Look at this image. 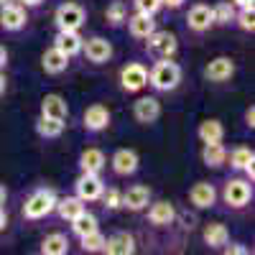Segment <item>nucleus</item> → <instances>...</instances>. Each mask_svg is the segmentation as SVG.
Masks as SVG:
<instances>
[{"instance_id":"12","label":"nucleus","mask_w":255,"mask_h":255,"mask_svg":"<svg viewBox=\"0 0 255 255\" xmlns=\"http://www.w3.org/2000/svg\"><path fill=\"white\" fill-rule=\"evenodd\" d=\"M186 199H189V207H194L197 212H207V209H215V204L220 199V191H217V186L212 181L202 179L197 184H191Z\"/></svg>"},{"instance_id":"38","label":"nucleus","mask_w":255,"mask_h":255,"mask_svg":"<svg viewBox=\"0 0 255 255\" xmlns=\"http://www.w3.org/2000/svg\"><path fill=\"white\" fill-rule=\"evenodd\" d=\"M222 253H225V255H250L253 250H250V245H245V243H235V240L230 238V243L222 248Z\"/></svg>"},{"instance_id":"16","label":"nucleus","mask_w":255,"mask_h":255,"mask_svg":"<svg viewBox=\"0 0 255 255\" xmlns=\"http://www.w3.org/2000/svg\"><path fill=\"white\" fill-rule=\"evenodd\" d=\"M225 166H230V171L243 174L245 179L255 181V153H253V148L235 145L232 151H227V163Z\"/></svg>"},{"instance_id":"8","label":"nucleus","mask_w":255,"mask_h":255,"mask_svg":"<svg viewBox=\"0 0 255 255\" xmlns=\"http://www.w3.org/2000/svg\"><path fill=\"white\" fill-rule=\"evenodd\" d=\"M184 26H186V33H189V36L204 38L212 28H215V15H212V5H207V3H194V5L186 10Z\"/></svg>"},{"instance_id":"18","label":"nucleus","mask_w":255,"mask_h":255,"mask_svg":"<svg viewBox=\"0 0 255 255\" xmlns=\"http://www.w3.org/2000/svg\"><path fill=\"white\" fill-rule=\"evenodd\" d=\"M161 113H163V108L156 95H143L133 102V120L138 125H153L161 118Z\"/></svg>"},{"instance_id":"23","label":"nucleus","mask_w":255,"mask_h":255,"mask_svg":"<svg viewBox=\"0 0 255 255\" xmlns=\"http://www.w3.org/2000/svg\"><path fill=\"white\" fill-rule=\"evenodd\" d=\"M202 243L209 248V250H220L230 243V230L225 222H207L202 227Z\"/></svg>"},{"instance_id":"35","label":"nucleus","mask_w":255,"mask_h":255,"mask_svg":"<svg viewBox=\"0 0 255 255\" xmlns=\"http://www.w3.org/2000/svg\"><path fill=\"white\" fill-rule=\"evenodd\" d=\"M105 238H108V235H102V230H95V232H90V235L79 238V250L90 253V255L105 253Z\"/></svg>"},{"instance_id":"45","label":"nucleus","mask_w":255,"mask_h":255,"mask_svg":"<svg viewBox=\"0 0 255 255\" xmlns=\"http://www.w3.org/2000/svg\"><path fill=\"white\" fill-rule=\"evenodd\" d=\"M235 8H255V0H230Z\"/></svg>"},{"instance_id":"27","label":"nucleus","mask_w":255,"mask_h":255,"mask_svg":"<svg viewBox=\"0 0 255 255\" xmlns=\"http://www.w3.org/2000/svg\"><path fill=\"white\" fill-rule=\"evenodd\" d=\"M87 209V204H84L77 194H67V197H59L56 199V207H54V215L61 220V222H72L74 217H79L82 212Z\"/></svg>"},{"instance_id":"30","label":"nucleus","mask_w":255,"mask_h":255,"mask_svg":"<svg viewBox=\"0 0 255 255\" xmlns=\"http://www.w3.org/2000/svg\"><path fill=\"white\" fill-rule=\"evenodd\" d=\"M197 138L199 143H220L225 140V125L217 118H207L197 125Z\"/></svg>"},{"instance_id":"7","label":"nucleus","mask_w":255,"mask_h":255,"mask_svg":"<svg viewBox=\"0 0 255 255\" xmlns=\"http://www.w3.org/2000/svg\"><path fill=\"white\" fill-rule=\"evenodd\" d=\"M118 84L125 95H138L148 87V67L143 61H128L118 72Z\"/></svg>"},{"instance_id":"47","label":"nucleus","mask_w":255,"mask_h":255,"mask_svg":"<svg viewBox=\"0 0 255 255\" xmlns=\"http://www.w3.org/2000/svg\"><path fill=\"white\" fill-rule=\"evenodd\" d=\"M13 3H18V0H0V8H5V5H13Z\"/></svg>"},{"instance_id":"29","label":"nucleus","mask_w":255,"mask_h":255,"mask_svg":"<svg viewBox=\"0 0 255 255\" xmlns=\"http://www.w3.org/2000/svg\"><path fill=\"white\" fill-rule=\"evenodd\" d=\"M202 163L207 168H225L227 163V145L220 143H202Z\"/></svg>"},{"instance_id":"6","label":"nucleus","mask_w":255,"mask_h":255,"mask_svg":"<svg viewBox=\"0 0 255 255\" xmlns=\"http://www.w3.org/2000/svg\"><path fill=\"white\" fill-rule=\"evenodd\" d=\"M143 51L151 59H171L179 51V38L171 31L156 28L148 38H143Z\"/></svg>"},{"instance_id":"21","label":"nucleus","mask_w":255,"mask_h":255,"mask_svg":"<svg viewBox=\"0 0 255 255\" xmlns=\"http://www.w3.org/2000/svg\"><path fill=\"white\" fill-rule=\"evenodd\" d=\"M69 64H72V59L67 54H61L56 46H49L41 54V69L49 77H61L64 72H69Z\"/></svg>"},{"instance_id":"31","label":"nucleus","mask_w":255,"mask_h":255,"mask_svg":"<svg viewBox=\"0 0 255 255\" xmlns=\"http://www.w3.org/2000/svg\"><path fill=\"white\" fill-rule=\"evenodd\" d=\"M69 227H72V235L79 240V238H84V235H90V232L100 230V220L92 215L90 209H84L79 217H74V220L69 222Z\"/></svg>"},{"instance_id":"22","label":"nucleus","mask_w":255,"mask_h":255,"mask_svg":"<svg viewBox=\"0 0 255 255\" xmlns=\"http://www.w3.org/2000/svg\"><path fill=\"white\" fill-rule=\"evenodd\" d=\"M38 115L56 118V120H69V102L64 100L61 95H56V92H49V95L41 97Z\"/></svg>"},{"instance_id":"20","label":"nucleus","mask_w":255,"mask_h":255,"mask_svg":"<svg viewBox=\"0 0 255 255\" xmlns=\"http://www.w3.org/2000/svg\"><path fill=\"white\" fill-rule=\"evenodd\" d=\"M125 28H128V36H130L133 41H143L158 28V23H156V15H145V13L133 10L125 20Z\"/></svg>"},{"instance_id":"32","label":"nucleus","mask_w":255,"mask_h":255,"mask_svg":"<svg viewBox=\"0 0 255 255\" xmlns=\"http://www.w3.org/2000/svg\"><path fill=\"white\" fill-rule=\"evenodd\" d=\"M128 15H130V8H128L125 0H113V3L105 8V20H108L110 28H123Z\"/></svg>"},{"instance_id":"37","label":"nucleus","mask_w":255,"mask_h":255,"mask_svg":"<svg viewBox=\"0 0 255 255\" xmlns=\"http://www.w3.org/2000/svg\"><path fill=\"white\" fill-rule=\"evenodd\" d=\"M135 13H145V15H158L163 10L161 0H130Z\"/></svg>"},{"instance_id":"43","label":"nucleus","mask_w":255,"mask_h":255,"mask_svg":"<svg viewBox=\"0 0 255 255\" xmlns=\"http://www.w3.org/2000/svg\"><path fill=\"white\" fill-rule=\"evenodd\" d=\"M20 5H23L26 10H36V8H41V5H46V0H18Z\"/></svg>"},{"instance_id":"15","label":"nucleus","mask_w":255,"mask_h":255,"mask_svg":"<svg viewBox=\"0 0 255 255\" xmlns=\"http://www.w3.org/2000/svg\"><path fill=\"white\" fill-rule=\"evenodd\" d=\"M235 72H238V64H235L232 56H215V59L207 61L204 79L209 84H227V82H232Z\"/></svg>"},{"instance_id":"17","label":"nucleus","mask_w":255,"mask_h":255,"mask_svg":"<svg viewBox=\"0 0 255 255\" xmlns=\"http://www.w3.org/2000/svg\"><path fill=\"white\" fill-rule=\"evenodd\" d=\"M153 189L148 184H130L123 191V209H128L130 215H140V212L151 204Z\"/></svg>"},{"instance_id":"1","label":"nucleus","mask_w":255,"mask_h":255,"mask_svg":"<svg viewBox=\"0 0 255 255\" xmlns=\"http://www.w3.org/2000/svg\"><path fill=\"white\" fill-rule=\"evenodd\" d=\"M181 79H184V69L174 56L171 59H153V64L148 67V87L156 95L176 92Z\"/></svg>"},{"instance_id":"25","label":"nucleus","mask_w":255,"mask_h":255,"mask_svg":"<svg viewBox=\"0 0 255 255\" xmlns=\"http://www.w3.org/2000/svg\"><path fill=\"white\" fill-rule=\"evenodd\" d=\"M33 130L41 140H59L67 130V120H56V118H46V115H38L33 120Z\"/></svg>"},{"instance_id":"40","label":"nucleus","mask_w":255,"mask_h":255,"mask_svg":"<svg viewBox=\"0 0 255 255\" xmlns=\"http://www.w3.org/2000/svg\"><path fill=\"white\" fill-rule=\"evenodd\" d=\"M8 227H10V217H8L5 207H0V235H5Z\"/></svg>"},{"instance_id":"5","label":"nucleus","mask_w":255,"mask_h":255,"mask_svg":"<svg viewBox=\"0 0 255 255\" xmlns=\"http://www.w3.org/2000/svg\"><path fill=\"white\" fill-rule=\"evenodd\" d=\"M54 26L56 31H82L87 26V8L77 0H64L54 10Z\"/></svg>"},{"instance_id":"3","label":"nucleus","mask_w":255,"mask_h":255,"mask_svg":"<svg viewBox=\"0 0 255 255\" xmlns=\"http://www.w3.org/2000/svg\"><path fill=\"white\" fill-rule=\"evenodd\" d=\"M220 199L227 209L232 212H243L253 204V181L245 176H230L225 179L220 189Z\"/></svg>"},{"instance_id":"34","label":"nucleus","mask_w":255,"mask_h":255,"mask_svg":"<svg viewBox=\"0 0 255 255\" xmlns=\"http://www.w3.org/2000/svg\"><path fill=\"white\" fill-rule=\"evenodd\" d=\"M100 204H102L105 212H118V209H123V189L105 184L102 197H100Z\"/></svg>"},{"instance_id":"42","label":"nucleus","mask_w":255,"mask_h":255,"mask_svg":"<svg viewBox=\"0 0 255 255\" xmlns=\"http://www.w3.org/2000/svg\"><path fill=\"white\" fill-rule=\"evenodd\" d=\"M245 128L248 130H253L255 128V108L250 105V108H245Z\"/></svg>"},{"instance_id":"44","label":"nucleus","mask_w":255,"mask_h":255,"mask_svg":"<svg viewBox=\"0 0 255 255\" xmlns=\"http://www.w3.org/2000/svg\"><path fill=\"white\" fill-rule=\"evenodd\" d=\"M5 92H8V74L0 72V97H5Z\"/></svg>"},{"instance_id":"19","label":"nucleus","mask_w":255,"mask_h":255,"mask_svg":"<svg viewBox=\"0 0 255 255\" xmlns=\"http://www.w3.org/2000/svg\"><path fill=\"white\" fill-rule=\"evenodd\" d=\"M135 250H138V240L128 230H118L110 238H105V255H133Z\"/></svg>"},{"instance_id":"39","label":"nucleus","mask_w":255,"mask_h":255,"mask_svg":"<svg viewBox=\"0 0 255 255\" xmlns=\"http://www.w3.org/2000/svg\"><path fill=\"white\" fill-rule=\"evenodd\" d=\"M161 3H163V8H166V10L176 13V10H181V8L189 3V0H161Z\"/></svg>"},{"instance_id":"9","label":"nucleus","mask_w":255,"mask_h":255,"mask_svg":"<svg viewBox=\"0 0 255 255\" xmlns=\"http://www.w3.org/2000/svg\"><path fill=\"white\" fill-rule=\"evenodd\" d=\"M115 56V49L113 44L105 36H90V38H84V44H82V59L92 64V67H105V64H110Z\"/></svg>"},{"instance_id":"24","label":"nucleus","mask_w":255,"mask_h":255,"mask_svg":"<svg viewBox=\"0 0 255 255\" xmlns=\"http://www.w3.org/2000/svg\"><path fill=\"white\" fill-rule=\"evenodd\" d=\"M79 171H87V174H102L105 168H108V156H105L102 148L97 145H90L84 148V151L79 153Z\"/></svg>"},{"instance_id":"11","label":"nucleus","mask_w":255,"mask_h":255,"mask_svg":"<svg viewBox=\"0 0 255 255\" xmlns=\"http://www.w3.org/2000/svg\"><path fill=\"white\" fill-rule=\"evenodd\" d=\"M28 23H31V13L20 3L0 8V31H3V33H8V36L23 33L28 28Z\"/></svg>"},{"instance_id":"28","label":"nucleus","mask_w":255,"mask_h":255,"mask_svg":"<svg viewBox=\"0 0 255 255\" xmlns=\"http://www.w3.org/2000/svg\"><path fill=\"white\" fill-rule=\"evenodd\" d=\"M69 250H72V240H69V235H64V232H49L38 245L41 255H67Z\"/></svg>"},{"instance_id":"4","label":"nucleus","mask_w":255,"mask_h":255,"mask_svg":"<svg viewBox=\"0 0 255 255\" xmlns=\"http://www.w3.org/2000/svg\"><path fill=\"white\" fill-rule=\"evenodd\" d=\"M145 225L156 232H171L176 230V204L168 199H151L145 209Z\"/></svg>"},{"instance_id":"33","label":"nucleus","mask_w":255,"mask_h":255,"mask_svg":"<svg viewBox=\"0 0 255 255\" xmlns=\"http://www.w3.org/2000/svg\"><path fill=\"white\" fill-rule=\"evenodd\" d=\"M235 13H238V8L232 5L230 0H220V3L212 5V15H215V26H222V28L232 26V20H235Z\"/></svg>"},{"instance_id":"10","label":"nucleus","mask_w":255,"mask_h":255,"mask_svg":"<svg viewBox=\"0 0 255 255\" xmlns=\"http://www.w3.org/2000/svg\"><path fill=\"white\" fill-rule=\"evenodd\" d=\"M110 125H113V113H110L108 105L95 102V105H90V108H84L82 128H84V133H87V135H100V133L108 130Z\"/></svg>"},{"instance_id":"36","label":"nucleus","mask_w":255,"mask_h":255,"mask_svg":"<svg viewBox=\"0 0 255 255\" xmlns=\"http://www.w3.org/2000/svg\"><path fill=\"white\" fill-rule=\"evenodd\" d=\"M232 26L243 33H255V8H238L235 13V20H232Z\"/></svg>"},{"instance_id":"26","label":"nucleus","mask_w":255,"mask_h":255,"mask_svg":"<svg viewBox=\"0 0 255 255\" xmlns=\"http://www.w3.org/2000/svg\"><path fill=\"white\" fill-rule=\"evenodd\" d=\"M82 44H84L82 31H56L51 46H56L61 54H67L69 59H74V56L82 54Z\"/></svg>"},{"instance_id":"13","label":"nucleus","mask_w":255,"mask_h":255,"mask_svg":"<svg viewBox=\"0 0 255 255\" xmlns=\"http://www.w3.org/2000/svg\"><path fill=\"white\" fill-rule=\"evenodd\" d=\"M140 168V156L133 148H118V151L110 156V171L118 179H130L138 174Z\"/></svg>"},{"instance_id":"41","label":"nucleus","mask_w":255,"mask_h":255,"mask_svg":"<svg viewBox=\"0 0 255 255\" xmlns=\"http://www.w3.org/2000/svg\"><path fill=\"white\" fill-rule=\"evenodd\" d=\"M8 61H10V54H8L5 44H0V72L8 69Z\"/></svg>"},{"instance_id":"14","label":"nucleus","mask_w":255,"mask_h":255,"mask_svg":"<svg viewBox=\"0 0 255 255\" xmlns=\"http://www.w3.org/2000/svg\"><path fill=\"white\" fill-rule=\"evenodd\" d=\"M102 189H105V179H102V174L79 171V176H77V181H74V194H77L84 204H95V202H100Z\"/></svg>"},{"instance_id":"2","label":"nucleus","mask_w":255,"mask_h":255,"mask_svg":"<svg viewBox=\"0 0 255 255\" xmlns=\"http://www.w3.org/2000/svg\"><path fill=\"white\" fill-rule=\"evenodd\" d=\"M59 194L51 186H36L31 194L20 202V220L36 225V222H44L54 215V207H56Z\"/></svg>"},{"instance_id":"46","label":"nucleus","mask_w":255,"mask_h":255,"mask_svg":"<svg viewBox=\"0 0 255 255\" xmlns=\"http://www.w3.org/2000/svg\"><path fill=\"white\" fill-rule=\"evenodd\" d=\"M5 202H8V186L0 181V207H5Z\"/></svg>"}]
</instances>
